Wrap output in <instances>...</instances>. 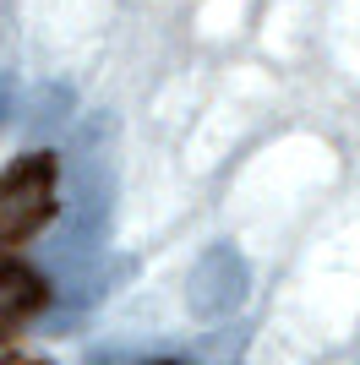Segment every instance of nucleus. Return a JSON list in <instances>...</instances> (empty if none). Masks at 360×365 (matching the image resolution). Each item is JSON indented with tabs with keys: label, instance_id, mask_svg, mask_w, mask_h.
Wrapping results in <instances>:
<instances>
[{
	"label": "nucleus",
	"instance_id": "nucleus-3",
	"mask_svg": "<svg viewBox=\"0 0 360 365\" xmlns=\"http://www.w3.org/2000/svg\"><path fill=\"white\" fill-rule=\"evenodd\" d=\"M44 300H49V289H44V278H39V273H28V267H0V311L33 317Z\"/></svg>",
	"mask_w": 360,
	"mask_h": 365
},
{
	"label": "nucleus",
	"instance_id": "nucleus-4",
	"mask_svg": "<svg viewBox=\"0 0 360 365\" xmlns=\"http://www.w3.org/2000/svg\"><path fill=\"white\" fill-rule=\"evenodd\" d=\"M0 349H6V333H0Z\"/></svg>",
	"mask_w": 360,
	"mask_h": 365
},
{
	"label": "nucleus",
	"instance_id": "nucleus-5",
	"mask_svg": "<svg viewBox=\"0 0 360 365\" xmlns=\"http://www.w3.org/2000/svg\"><path fill=\"white\" fill-rule=\"evenodd\" d=\"M153 365H169V360H153Z\"/></svg>",
	"mask_w": 360,
	"mask_h": 365
},
{
	"label": "nucleus",
	"instance_id": "nucleus-2",
	"mask_svg": "<svg viewBox=\"0 0 360 365\" xmlns=\"http://www.w3.org/2000/svg\"><path fill=\"white\" fill-rule=\"evenodd\" d=\"M240 294H246V267H240V257H229V251L208 257V262H202V273L191 278L196 317H219V311L240 305Z\"/></svg>",
	"mask_w": 360,
	"mask_h": 365
},
{
	"label": "nucleus",
	"instance_id": "nucleus-1",
	"mask_svg": "<svg viewBox=\"0 0 360 365\" xmlns=\"http://www.w3.org/2000/svg\"><path fill=\"white\" fill-rule=\"evenodd\" d=\"M55 158L22 153L11 169H0V251L28 245L55 218Z\"/></svg>",
	"mask_w": 360,
	"mask_h": 365
}]
</instances>
